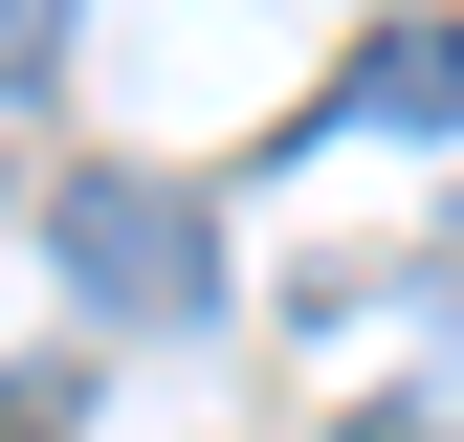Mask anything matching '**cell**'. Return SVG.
I'll list each match as a JSON object with an SVG mask.
<instances>
[{"instance_id":"obj_2","label":"cell","mask_w":464,"mask_h":442,"mask_svg":"<svg viewBox=\"0 0 464 442\" xmlns=\"http://www.w3.org/2000/svg\"><path fill=\"white\" fill-rule=\"evenodd\" d=\"M442 110H464V23H376L354 67H332L310 133H442Z\"/></svg>"},{"instance_id":"obj_1","label":"cell","mask_w":464,"mask_h":442,"mask_svg":"<svg viewBox=\"0 0 464 442\" xmlns=\"http://www.w3.org/2000/svg\"><path fill=\"white\" fill-rule=\"evenodd\" d=\"M44 265L89 310H133V332H199L221 310V199H178V178H44Z\"/></svg>"},{"instance_id":"obj_3","label":"cell","mask_w":464,"mask_h":442,"mask_svg":"<svg viewBox=\"0 0 464 442\" xmlns=\"http://www.w3.org/2000/svg\"><path fill=\"white\" fill-rule=\"evenodd\" d=\"M67 44H89V0H0V89H44Z\"/></svg>"}]
</instances>
